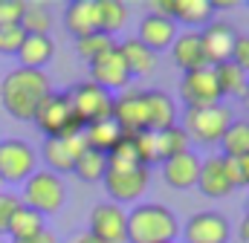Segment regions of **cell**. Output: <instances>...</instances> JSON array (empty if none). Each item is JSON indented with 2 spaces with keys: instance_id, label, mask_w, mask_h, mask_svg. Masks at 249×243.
Returning a JSON list of instances; mask_svg holds the SVG:
<instances>
[{
  "instance_id": "6da1fadb",
  "label": "cell",
  "mask_w": 249,
  "mask_h": 243,
  "mask_svg": "<svg viewBox=\"0 0 249 243\" xmlns=\"http://www.w3.org/2000/svg\"><path fill=\"white\" fill-rule=\"evenodd\" d=\"M50 96V78L44 69L18 67L3 75L0 81V104L18 122H32L38 104Z\"/></svg>"
},
{
  "instance_id": "7a4b0ae2",
  "label": "cell",
  "mask_w": 249,
  "mask_h": 243,
  "mask_svg": "<svg viewBox=\"0 0 249 243\" xmlns=\"http://www.w3.org/2000/svg\"><path fill=\"white\" fill-rule=\"evenodd\" d=\"M180 235V223L171 208L160 203H139L133 211H127V243H174Z\"/></svg>"
},
{
  "instance_id": "3957f363",
  "label": "cell",
  "mask_w": 249,
  "mask_h": 243,
  "mask_svg": "<svg viewBox=\"0 0 249 243\" xmlns=\"http://www.w3.org/2000/svg\"><path fill=\"white\" fill-rule=\"evenodd\" d=\"M20 203L32 211H38L41 217L61 211L67 203V185L58 174L53 171H35L29 180L23 182V194Z\"/></svg>"
},
{
  "instance_id": "277c9868",
  "label": "cell",
  "mask_w": 249,
  "mask_h": 243,
  "mask_svg": "<svg viewBox=\"0 0 249 243\" xmlns=\"http://www.w3.org/2000/svg\"><path fill=\"white\" fill-rule=\"evenodd\" d=\"M232 122H235V116H232V110L226 104L186 107V113H183V130H186L188 139H194L200 145H217Z\"/></svg>"
},
{
  "instance_id": "5b68a950",
  "label": "cell",
  "mask_w": 249,
  "mask_h": 243,
  "mask_svg": "<svg viewBox=\"0 0 249 243\" xmlns=\"http://www.w3.org/2000/svg\"><path fill=\"white\" fill-rule=\"evenodd\" d=\"M32 122L47 133V139H55V136H72V133H81V130H84V127L78 124V119H75L72 107H70L67 93H53V90H50V96L38 104V110H35Z\"/></svg>"
},
{
  "instance_id": "8992f818",
  "label": "cell",
  "mask_w": 249,
  "mask_h": 243,
  "mask_svg": "<svg viewBox=\"0 0 249 243\" xmlns=\"http://www.w3.org/2000/svg\"><path fill=\"white\" fill-rule=\"evenodd\" d=\"M105 191L110 197V203L122 206V203H136L145 191H148V168L142 165H119V162H107V174H105Z\"/></svg>"
},
{
  "instance_id": "52a82bcc",
  "label": "cell",
  "mask_w": 249,
  "mask_h": 243,
  "mask_svg": "<svg viewBox=\"0 0 249 243\" xmlns=\"http://www.w3.org/2000/svg\"><path fill=\"white\" fill-rule=\"evenodd\" d=\"M67 99H70V107H72L81 127L96 124V122H107L110 113H113V96L105 93L102 87L90 84V81L75 84L72 90H67Z\"/></svg>"
},
{
  "instance_id": "ba28073f",
  "label": "cell",
  "mask_w": 249,
  "mask_h": 243,
  "mask_svg": "<svg viewBox=\"0 0 249 243\" xmlns=\"http://www.w3.org/2000/svg\"><path fill=\"white\" fill-rule=\"evenodd\" d=\"M35 151L23 139H0V180L26 182L35 174Z\"/></svg>"
},
{
  "instance_id": "9c48e42d",
  "label": "cell",
  "mask_w": 249,
  "mask_h": 243,
  "mask_svg": "<svg viewBox=\"0 0 249 243\" xmlns=\"http://www.w3.org/2000/svg\"><path fill=\"white\" fill-rule=\"evenodd\" d=\"M154 15H162L174 23H183L188 29L200 32L206 23L214 20V6L212 0H157Z\"/></svg>"
},
{
  "instance_id": "30bf717a",
  "label": "cell",
  "mask_w": 249,
  "mask_h": 243,
  "mask_svg": "<svg viewBox=\"0 0 249 243\" xmlns=\"http://www.w3.org/2000/svg\"><path fill=\"white\" fill-rule=\"evenodd\" d=\"M197 35H200V47H203V55H206V64H209V67L226 64V61L232 58L238 29H235L229 20H212V23H206Z\"/></svg>"
},
{
  "instance_id": "8fae6325",
  "label": "cell",
  "mask_w": 249,
  "mask_h": 243,
  "mask_svg": "<svg viewBox=\"0 0 249 243\" xmlns=\"http://www.w3.org/2000/svg\"><path fill=\"white\" fill-rule=\"evenodd\" d=\"M127 214L116 203H96L90 211V235L102 243H124Z\"/></svg>"
},
{
  "instance_id": "7c38bea8",
  "label": "cell",
  "mask_w": 249,
  "mask_h": 243,
  "mask_svg": "<svg viewBox=\"0 0 249 243\" xmlns=\"http://www.w3.org/2000/svg\"><path fill=\"white\" fill-rule=\"evenodd\" d=\"M180 99H183L186 107H212V104H220V90H217L212 67H203V69H194V72L183 75V81H180Z\"/></svg>"
},
{
  "instance_id": "4fadbf2b",
  "label": "cell",
  "mask_w": 249,
  "mask_h": 243,
  "mask_svg": "<svg viewBox=\"0 0 249 243\" xmlns=\"http://www.w3.org/2000/svg\"><path fill=\"white\" fill-rule=\"evenodd\" d=\"M84 148H87L84 133L55 136V139H47V142H44L41 156H44V162H47V171H53V174H67V171H72V165H75V159L81 156Z\"/></svg>"
},
{
  "instance_id": "5bb4252c",
  "label": "cell",
  "mask_w": 249,
  "mask_h": 243,
  "mask_svg": "<svg viewBox=\"0 0 249 243\" xmlns=\"http://www.w3.org/2000/svg\"><path fill=\"white\" fill-rule=\"evenodd\" d=\"M229 235H232V226L217 211H197V214H191L186 229H183L186 243H229Z\"/></svg>"
},
{
  "instance_id": "9a60e30c",
  "label": "cell",
  "mask_w": 249,
  "mask_h": 243,
  "mask_svg": "<svg viewBox=\"0 0 249 243\" xmlns=\"http://www.w3.org/2000/svg\"><path fill=\"white\" fill-rule=\"evenodd\" d=\"M127 81H130V75H127V67H124L119 50H110V52H105L102 58H96L90 64V84L102 87L105 93L124 90Z\"/></svg>"
},
{
  "instance_id": "2e32d148",
  "label": "cell",
  "mask_w": 249,
  "mask_h": 243,
  "mask_svg": "<svg viewBox=\"0 0 249 243\" xmlns=\"http://www.w3.org/2000/svg\"><path fill=\"white\" fill-rule=\"evenodd\" d=\"M113 124L122 133H139L145 130V107H142V93L136 90H124L119 99H113Z\"/></svg>"
},
{
  "instance_id": "e0dca14e",
  "label": "cell",
  "mask_w": 249,
  "mask_h": 243,
  "mask_svg": "<svg viewBox=\"0 0 249 243\" xmlns=\"http://www.w3.org/2000/svg\"><path fill=\"white\" fill-rule=\"evenodd\" d=\"M174 38H177V23H174V20L162 17V15H145V17H142V23H139V38H136V41H142L154 55L162 52V50H168V47L174 44Z\"/></svg>"
},
{
  "instance_id": "ac0fdd59",
  "label": "cell",
  "mask_w": 249,
  "mask_h": 243,
  "mask_svg": "<svg viewBox=\"0 0 249 243\" xmlns=\"http://www.w3.org/2000/svg\"><path fill=\"white\" fill-rule=\"evenodd\" d=\"M162 165V180L165 185L177 188V191H186V188H194L197 185V177H200V159L188 151V154H180V156H171Z\"/></svg>"
},
{
  "instance_id": "d6986e66",
  "label": "cell",
  "mask_w": 249,
  "mask_h": 243,
  "mask_svg": "<svg viewBox=\"0 0 249 243\" xmlns=\"http://www.w3.org/2000/svg\"><path fill=\"white\" fill-rule=\"evenodd\" d=\"M171 58H174V64L183 69V75L209 67V64H206V55H203V47H200V35H197L194 29L177 32V38H174V44H171Z\"/></svg>"
},
{
  "instance_id": "ffe728a7",
  "label": "cell",
  "mask_w": 249,
  "mask_h": 243,
  "mask_svg": "<svg viewBox=\"0 0 249 243\" xmlns=\"http://www.w3.org/2000/svg\"><path fill=\"white\" fill-rule=\"evenodd\" d=\"M142 107H145V130L160 133V130L174 124V104L162 90H145Z\"/></svg>"
},
{
  "instance_id": "44dd1931",
  "label": "cell",
  "mask_w": 249,
  "mask_h": 243,
  "mask_svg": "<svg viewBox=\"0 0 249 243\" xmlns=\"http://www.w3.org/2000/svg\"><path fill=\"white\" fill-rule=\"evenodd\" d=\"M64 26H67L70 35H75V41L99 32V26H96V0H72L64 9Z\"/></svg>"
},
{
  "instance_id": "7402d4cb",
  "label": "cell",
  "mask_w": 249,
  "mask_h": 243,
  "mask_svg": "<svg viewBox=\"0 0 249 243\" xmlns=\"http://www.w3.org/2000/svg\"><path fill=\"white\" fill-rule=\"evenodd\" d=\"M116 50H119V55H122L130 78H133V75L142 78V75H151V72L157 69V55H154L142 41H136V38H127L122 44H116Z\"/></svg>"
},
{
  "instance_id": "603a6c76",
  "label": "cell",
  "mask_w": 249,
  "mask_h": 243,
  "mask_svg": "<svg viewBox=\"0 0 249 243\" xmlns=\"http://www.w3.org/2000/svg\"><path fill=\"white\" fill-rule=\"evenodd\" d=\"M55 55V44L50 35H26L20 50H18V58H20V67L26 69H44Z\"/></svg>"
},
{
  "instance_id": "cb8c5ba5",
  "label": "cell",
  "mask_w": 249,
  "mask_h": 243,
  "mask_svg": "<svg viewBox=\"0 0 249 243\" xmlns=\"http://www.w3.org/2000/svg\"><path fill=\"white\" fill-rule=\"evenodd\" d=\"M197 188L206 194V197H226L232 191V185L223 174V159L220 156H209V159H200V177H197Z\"/></svg>"
},
{
  "instance_id": "d4e9b609",
  "label": "cell",
  "mask_w": 249,
  "mask_h": 243,
  "mask_svg": "<svg viewBox=\"0 0 249 243\" xmlns=\"http://www.w3.org/2000/svg\"><path fill=\"white\" fill-rule=\"evenodd\" d=\"M212 72H214V81H217L220 99H223V96H226V99H241V96H244L249 78H247V72H244L241 67H235L232 61H226V64L212 67Z\"/></svg>"
},
{
  "instance_id": "484cf974",
  "label": "cell",
  "mask_w": 249,
  "mask_h": 243,
  "mask_svg": "<svg viewBox=\"0 0 249 243\" xmlns=\"http://www.w3.org/2000/svg\"><path fill=\"white\" fill-rule=\"evenodd\" d=\"M124 20H127V6L119 0H96V26L102 35H116L122 32Z\"/></svg>"
},
{
  "instance_id": "4316f807",
  "label": "cell",
  "mask_w": 249,
  "mask_h": 243,
  "mask_svg": "<svg viewBox=\"0 0 249 243\" xmlns=\"http://www.w3.org/2000/svg\"><path fill=\"white\" fill-rule=\"evenodd\" d=\"M72 174L84 182H102L105 174H107V154L93 151V148H84L81 156L72 165Z\"/></svg>"
},
{
  "instance_id": "83f0119b",
  "label": "cell",
  "mask_w": 249,
  "mask_h": 243,
  "mask_svg": "<svg viewBox=\"0 0 249 243\" xmlns=\"http://www.w3.org/2000/svg\"><path fill=\"white\" fill-rule=\"evenodd\" d=\"M84 142H87V148H93V151H102V154H107L116 142H119V136H122V130L113 124V119L107 122H96V124H87L84 130Z\"/></svg>"
},
{
  "instance_id": "f1b7e54d",
  "label": "cell",
  "mask_w": 249,
  "mask_h": 243,
  "mask_svg": "<svg viewBox=\"0 0 249 243\" xmlns=\"http://www.w3.org/2000/svg\"><path fill=\"white\" fill-rule=\"evenodd\" d=\"M44 229H47V226H44V217H41L38 211L26 208L23 203H20V208L15 211V217H12V223H9L12 241H26V238H32V235L44 232Z\"/></svg>"
},
{
  "instance_id": "f546056e",
  "label": "cell",
  "mask_w": 249,
  "mask_h": 243,
  "mask_svg": "<svg viewBox=\"0 0 249 243\" xmlns=\"http://www.w3.org/2000/svg\"><path fill=\"white\" fill-rule=\"evenodd\" d=\"M188 145H191V139L186 136V130L177 127V124H171V127H165V130L157 133L160 162H165V159H171V156H180V154H188Z\"/></svg>"
},
{
  "instance_id": "4dcf8cb0",
  "label": "cell",
  "mask_w": 249,
  "mask_h": 243,
  "mask_svg": "<svg viewBox=\"0 0 249 243\" xmlns=\"http://www.w3.org/2000/svg\"><path fill=\"white\" fill-rule=\"evenodd\" d=\"M220 148H223V156H232V159L249 156V122H232L220 139Z\"/></svg>"
},
{
  "instance_id": "1f68e13d",
  "label": "cell",
  "mask_w": 249,
  "mask_h": 243,
  "mask_svg": "<svg viewBox=\"0 0 249 243\" xmlns=\"http://www.w3.org/2000/svg\"><path fill=\"white\" fill-rule=\"evenodd\" d=\"M20 29L26 35H50L53 29V12L44 3H26L20 15Z\"/></svg>"
},
{
  "instance_id": "d6a6232c",
  "label": "cell",
  "mask_w": 249,
  "mask_h": 243,
  "mask_svg": "<svg viewBox=\"0 0 249 243\" xmlns=\"http://www.w3.org/2000/svg\"><path fill=\"white\" fill-rule=\"evenodd\" d=\"M75 50H78V55L87 61V64H93L96 58H102L105 52L116 50V41H113L110 35L93 32V35H87V38H78V41H75Z\"/></svg>"
},
{
  "instance_id": "836d02e7",
  "label": "cell",
  "mask_w": 249,
  "mask_h": 243,
  "mask_svg": "<svg viewBox=\"0 0 249 243\" xmlns=\"http://www.w3.org/2000/svg\"><path fill=\"white\" fill-rule=\"evenodd\" d=\"M133 151H136V162L142 168H151L160 162V151H157V133L151 130H139L133 133Z\"/></svg>"
},
{
  "instance_id": "e575fe53",
  "label": "cell",
  "mask_w": 249,
  "mask_h": 243,
  "mask_svg": "<svg viewBox=\"0 0 249 243\" xmlns=\"http://www.w3.org/2000/svg\"><path fill=\"white\" fill-rule=\"evenodd\" d=\"M23 38H26V32L18 23L15 26H0V55H18Z\"/></svg>"
},
{
  "instance_id": "d590c367",
  "label": "cell",
  "mask_w": 249,
  "mask_h": 243,
  "mask_svg": "<svg viewBox=\"0 0 249 243\" xmlns=\"http://www.w3.org/2000/svg\"><path fill=\"white\" fill-rule=\"evenodd\" d=\"M18 208H20V197L3 191L0 194V235H9V223H12V217H15Z\"/></svg>"
},
{
  "instance_id": "8d00e7d4",
  "label": "cell",
  "mask_w": 249,
  "mask_h": 243,
  "mask_svg": "<svg viewBox=\"0 0 249 243\" xmlns=\"http://www.w3.org/2000/svg\"><path fill=\"white\" fill-rule=\"evenodd\" d=\"M26 3L20 0H0V26H20V15H23Z\"/></svg>"
},
{
  "instance_id": "74e56055",
  "label": "cell",
  "mask_w": 249,
  "mask_h": 243,
  "mask_svg": "<svg viewBox=\"0 0 249 243\" xmlns=\"http://www.w3.org/2000/svg\"><path fill=\"white\" fill-rule=\"evenodd\" d=\"M232 64L235 67H241L244 72H249V35H241L238 32V38H235V50H232Z\"/></svg>"
},
{
  "instance_id": "f35d334b",
  "label": "cell",
  "mask_w": 249,
  "mask_h": 243,
  "mask_svg": "<svg viewBox=\"0 0 249 243\" xmlns=\"http://www.w3.org/2000/svg\"><path fill=\"white\" fill-rule=\"evenodd\" d=\"M223 159V174L232 188H241L244 185V168H241V159H232V156H220Z\"/></svg>"
},
{
  "instance_id": "ab89813d",
  "label": "cell",
  "mask_w": 249,
  "mask_h": 243,
  "mask_svg": "<svg viewBox=\"0 0 249 243\" xmlns=\"http://www.w3.org/2000/svg\"><path fill=\"white\" fill-rule=\"evenodd\" d=\"M15 243H58V238H55L50 229H44V232H38V235H32V238H26V241H15Z\"/></svg>"
},
{
  "instance_id": "60d3db41",
  "label": "cell",
  "mask_w": 249,
  "mask_h": 243,
  "mask_svg": "<svg viewBox=\"0 0 249 243\" xmlns=\"http://www.w3.org/2000/svg\"><path fill=\"white\" fill-rule=\"evenodd\" d=\"M67 243H102V241H96L90 232H84V235H72V238H70Z\"/></svg>"
},
{
  "instance_id": "b9f144b4",
  "label": "cell",
  "mask_w": 249,
  "mask_h": 243,
  "mask_svg": "<svg viewBox=\"0 0 249 243\" xmlns=\"http://www.w3.org/2000/svg\"><path fill=\"white\" fill-rule=\"evenodd\" d=\"M241 168H244V185H249V156L241 159Z\"/></svg>"
},
{
  "instance_id": "7bdbcfd3",
  "label": "cell",
  "mask_w": 249,
  "mask_h": 243,
  "mask_svg": "<svg viewBox=\"0 0 249 243\" xmlns=\"http://www.w3.org/2000/svg\"><path fill=\"white\" fill-rule=\"evenodd\" d=\"M241 238H244V241L249 243V217L244 220V223H241Z\"/></svg>"
},
{
  "instance_id": "ee69618b",
  "label": "cell",
  "mask_w": 249,
  "mask_h": 243,
  "mask_svg": "<svg viewBox=\"0 0 249 243\" xmlns=\"http://www.w3.org/2000/svg\"><path fill=\"white\" fill-rule=\"evenodd\" d=\"M241 99H244V107L249 110V81H247V90H244V96H241Z\"/></svg>"
},
{
  "instance_id": "f6af8a7d",
  "label": "cell",
  "mask_w": 249,
  "mask_h": 243,
  "mask_svg": "<svg viewBox=\"0 0 249 243\" xmlns=\"http://www.w3.org/2000/svg\"><path fill=\"white\" fill-rule=\"evenodd\" d=\"M244 211H247V217H249V200H247V208H244Z\"/></svg>"
},
{
  "instance_id": "bcb514c9",
  "label": "cell",
  "mask_w": 249,
  "mask_h": 243,
  "mask_svg": "<svg viewBox=\"0 0 249 243\" xmlns=\"http://www.w3.org/2000/svg\"><path fill=\"white\" fill-rule=\"evenodd\" d=\"M0 194H3V180H0Z\"/></svg>"
},
{
  "instance_id": "7dc6e473",
  "label": "cell",
  "mask_w": 249,
  "mask_h": 243,
  "mask_svg": "<svg viewBox=\"0 0 249 243\" xmlns=\"http://www.w3.org/2000/svg\"><path fill=\"white\" fill-rule=\"evenodd\" d=\"M0 243H3V241H0Z\"/></svg>"
}]
</instances>
